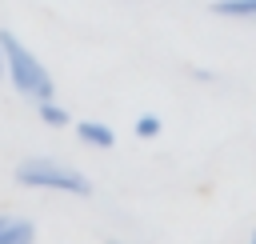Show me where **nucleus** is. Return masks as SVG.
Here are the masks:
<instances>
[{
  "label": "nucleus",
  "instance_id": "1",
  "mask_svg": "<svg viewBox=\"0 0 256 244\" xmlns=\"http://www.w3.org/2000/svg\"><path fill=\"white\" fill-rule=\"evenodd\" d=\"M0 52H4V76L12 80V88L24 96V100H48L56 96V80L52 72L44 68V60L12 32V28H0Z\"/></svg>",
  "mask_w": 256,
  "mask_h": 244
},
{
  "label": "nucleus",
  "instance_id": "2",
  "mask_svg": "<svg viewBox=\"0 0 256 244\" xmlns=\"http://www.w3.org/2000/svg\"><path fill=\"white\" fill-rule=\"evenodd\" d=\"M12 180L20 188H36V192H64V196H76V200H88L96 188L92 180L64 164V160H52V156H24L16 168H12Z\"/></svg>",
  "mask_w": 256,
  "mask_h": 244
},
{
  "label": "nucleus",
  "instance_id": "3",
  "mask_svg": "<svg viewBox=\"0 0 256 244\" xmlns=\"http://www.w3.org/2000/svg\"><path fill=\"white\" fill-rule=\"evenodd\" d=\"M72 132H76V140L88 144V148H100V152L116 148V132H112V124H104V120H72Z\"/></svg>",
  "mask_w": 256,
  "mask_h": 244
},
{
  "label": "nucleus",
  "instance_id": "4",
  "mask_svg": "<svg viewBox=\"0 0 256 244\" xmlns=\"http://www.w3.org/2000/svg\"><path fill=\"white\" fill-rule=\"evenodd\" d=\"M32 240H36V220L32 216L0 212V244H32Z\"/></svg>",
  "mask_w": 256,
  "mask_h": 244
},
{
  "label": "nucleus",
  "instance_id": "5",
  "mask_svg": "<svg viewBox=\"0 0 256 244\" xmlns=\"http://www.w3.org/2000/svg\"><path fill=\"white\" fill-rule=\"evenodd\" d=\"M208 12H212V16H224V20L256 24V0H212Z\"/></svg>",
  "mask_w": 256,
  "mask_h": 244
},
{
  "label": "nucleus",
  "instance_id": "6",
  "mask_svg": "<svg viewBox=\"0 0 256 244\" xmlns=\"http://www.w3.org/2000/svg\"><path fill=\"white\" fill-rule=\"evenodd\" d=\"M36 116H40L48 128H68V124H72V112H68L64 104H56V96L36 100Z\"/></svg>",
  "mask_w": 256,
  "mask_h": 244
},
{
  "label": "nucleus",
  "instance_id": "7",
  "mask_svg": "<svg viewBox=\"0 0 256 244\" xmlns=\"http://www.w3.org/2000/svg\"><path fill=\"white\" fill-rule=\"evenodd\" d=\"M132 128H136V136H140V140H156V136L164 132V120H160L156 112H140Z\"/></svg>",
  "mask_w": 256,
  "mask_h": 244
},
{
  "label": "nucleus",
  "instance_id": "8",
  "mask_svg": "<svg viewBox=\"0 0 256 244\" xmlns=\"http://www.w3.org/2000/svg\"><path fill=\"white\" fill-rule=\"evenodd\" d=\"M0 80H4V52H0Z\"/></svg>",
  "mask_w": 256,
  "mask_h": 244
},
{
  "label": "nucleus",
  "instance_id": "9",
  "mask_svg": "<svg viewBox=\"0 0 256 244\" xmlns=\"http://www.w3.org/2000/svg\"><path fill=\"white\" fill-rule=\"evenodd\" d=\"M248 240H252V244H256V228H252V232H248Z\"/></svg>",
  "mask_w": 256,
  "mask_h": 244
}]
</instances>
